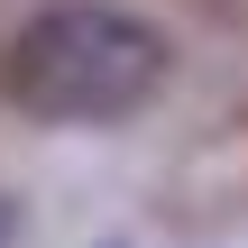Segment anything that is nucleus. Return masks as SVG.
<instances>
[{"mask_svg": "<svg viewBox=\"0 0 248 248\" xmlns=\"http://www.w3.org/2000/svg\"><path fill=\"white\" fill-rule=\"evenodd\" d=\"M175 74V46L156 18L110 9V0H55L9 28L0 46V101L55 129H110L138 120Z\"/></svg>", "mask_w": 248, "mask_h": 248, "instance_id": "nucleus-1", "label": "nucleus"}, {"mask_svg": "<svg viewBox=\"0 0 248 248\" xmlns=\"http://www.w3.org/2000/svg\"><path fill=\"white\" fill-rule=\"evenodd\" d=\"M9 230H18V212H9V202H0V248H9Z\"/></svg>", "mask_w": 248, "mask_h": 248, "instance_id": "nucleus-2", "label": "nucleus"}]
</instances>
